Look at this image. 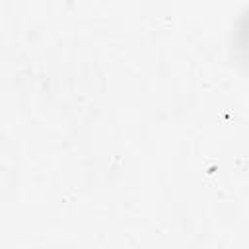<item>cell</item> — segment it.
<instances>
[{"instance_id": "6da1fadb", "label": "cell", "mask_w": 249, "mask_h": 249, "mask_svg": "<svg viewBox=\"0 0 249 249\" xmlns=\"http://www.w3.org/2000/svg\"><path fill=\"white\" fill-rule=\"evenodd\" d=\"M237 49L241 51L243 58L249 62V12L241 18V23L237 29Z\"/></svg>"}]
</instances>
